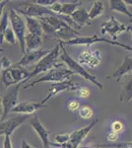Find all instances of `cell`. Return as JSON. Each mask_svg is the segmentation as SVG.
Listing matches in <instances>:
<instances>
[{
  "instance_id": "8",
  "label": "cell",
  "mask_w": 132,
  "mask_h": 148,
  "mask_svg": "<svg viewBox=\"0 0 132 148\" xmlns=\"http://www.w3.org/2000/svg\"><path fill=\"white\" fill-rule=\"evenodd\" d=\"M23 83H19V84L10 86L7 88V91L3 97H2V107H3V114L0 121H5L8 114L11 113L13 108L18 104V97L19 92H20V87L22 86Z\"/></svg>"
},
{
  "instance_id": "26",
  "label": "cell",
  "mask_w": 132,
  "mask_h": 148,
  "mask_svg": "<svg viewBox=\"0 0 132 148\" xmlns=\"http://www.w3.org/2000/svg\"><path fill=\"white\" fill-rule=\"evenodd\" d=\"M94 110L92 109V107L88 106V105H83L79 109V116L83 120H89V119L92 118Z\"/></svg>"
},
{
  "instance_id": "45",
  "label": "cell",
  "mask_w": 132,
  "mask_h": 148,
  "mask_svg": "<svg viewBox=\"0 0 132 148\" xmlns=\"http://www.w3.org/2000/svg\"><path fill=\"white\" fill-rule=\"evenodd\" d=\"M1 51H4V49H1V47H0V52H1Z\"/></svg>"
},
{
  "instance_id": "23",
  "label": "cell",
  "mask_w": 132,
  "mask_h": 148,
  "mask_svg": "<svg viewBox=\"0 0 132 148\" xmlns=\"http://www.w3.org/2000/svg\"><path fill=\"white\" fill-rule=\"evenodd\" d=\"M82 4L81 1H72V2H62V8L60 15L71 16Z\"/></svg>"
},
{
  "instance_id": "36",
  "label": "cell",
  "mask_w": 132,
  "mask_h": 148,
  "mask_svg": "<svg viewBox=\"0 0 132 148\" xmlns=\"http://www.w3.org/2000/svg\"><path fill=\"white\" fill-rule=\"evenodd\" d=\"M1 64H2V69L10 68L11 66L13 65L12 61L9 58H7V57H3V58L1 59Z\"/></svg>"
},
{
  "instance_id": "9",
  "label": "cell",
  "mask_w": 132,
  "mask_h": 148,
  "mask_svg": "<svg viewBox=\"0 0 132 148\" xmlns=\"http://www.w3.org/2000/svg\"><path fill=\"white\" fill-rule=\"evenodd\" d=\"M99 123V120L96 119L95 121H92L91 123H89L88 125L83 126L81 128L74 130L73 132L70 133V137H69L68 142L65 143L63 145H59V147L61 148H79L81 145V143L83 142V140L89 135V133L91 132V130L94 128L97 123Z\"/></svg>"
},
{
  "instance_id": "44",
  "label": "cell",
  "mask_w": 132,
  "mask_h": 148,
  "mask_svg": "<svg viewBox=\"0 0 132 148\" xmlns=\"http://www.w3.org/2000/svg\"><path fill=\"white\" fill-rule=\"evenodd\" d=\"M127 31H130L132 33V27H127Z\"/></svg>"
},
{
  "instance_id": "43",
  "label": "cell",
  "mask_w": 132,
  "mask_h": 148,
  "mask_svg": "<svg viewBox=\"0 0 132 148\" xmlns=\"http://www.w3.org/2000/svg\"><path fill=\"white\" fill-rule=\"evenodd\" d=\"M125 4H128V5H131L132 6V0H125Z\"/></svg>"
},
{
  "instance_id": "32",
  "label": "cell",
  "mask_w": 132,
  "mask_h": 148,
  "mask_svg": "<svg viewBox=\"0 0 132 148\" xmlns=\"http://www.w3.org/2000/svg\"><path fill=\"white\" fill-rule=\"evenodd\" d=\"M61 8H62V2L60 1H55L51 6L49 7V9L54 15H60Z\"/></svg>"
},
{
  "instance_id": "39",
  "label": "cell",
  "mask_w": 132,
  "mask_h": 148,
  "mask_svg": "<svg viewBox=\"0 0 132 148\" xmlns=\"http://www.w3.org/2000/svg\"><path fill=\"white\" fill-rule=\"evenodd\" d=\"M21 148H36V147H34L33 145H31L30 143H28V141L26 139H23L22 140V146H21Z\"/></svg>"
},
{
  "instance_id": "14",
  "label": "cell",
  "mask_w": 132,
  "mask_h": 148,
  "mask_svg": "<svg viewBox=\"0 0 132 148\" xmlns=\"http://www.w3.org/2000/svg\"><path fill=\"white\" fill-rule=\"evenodd\" d=\"M30 125L34 130V131L38 134V136H39L40 141L42 143L44 148H49L50 147L49 134L51 132V130H49L44 127V125L40 121L38 114H35V116L30 121Z\"/></svg>"
},
{
  "instance_id": "37",
  "label": "cell",
  "mask_w": 132,
  "mask_h": 148,
  "mask_svg": "<svg viewBox=\"0 0 132 148\" xmlns=\"http://www.w3.org/2000/svg\"><path fill=\"white\" fill-rule=\"evenodd\" d=\"M3 148H13V145H12V141H11V138H10V136H8V135L4 136Z\"/></svg>"
},
{
  "instance_id": "13",
  "label": "cell",
  "mask_w": 132,
  "mask_h": 148,
  "mask_svg": "<svg viewBox=\"0 0 132 148\" xmlns=\"http://www.w3.org/2000/svg\"><path fill=\"white\" fill-rule=\"evenodd\" d=\"M79 84L77 83H74L72 82L70 80H66V81H62V82H57V83H52L50 85V88H49V94L47 95V97L42 100V104L44 105L50 98L54 97V96H57L58 94H60L62 92H65V91H76L79 87Z\"/></svg>"
},
{
  "instance_id": "27",
  "label": "cell",
  "mask_w": 132,
  "mask_h": 148,
  "mask_svg": "<svg viewBox=\"0 0 132 148\" xmlns=\"http://www.w3.org/2000/svg\"><path fill=\"white\" fill-rule=\"evenodd\" d=\"M96 146L100 148H132V141L128 142H120V143H111V144H97Z\"/></svg>"
},
{
  "instance_id": "41",
  "label": "cell",
  "mask_w": 132,
  "mask_h": 148,
  "mask_svg": "<svg viewBox=\"0 0 132 148\" xmlns=\"http://www.w3.org/2000/svg\"><path fill=\"white\" fill-rule=\"evenodd\" d=\"M80 148H100V147L96 146V145H94V146H90V145H84V146L80 147Z\"/></svg>"
},
{
  "instance_id": "22",
  "label": "cell",
  "mask_w": 132,
  "mask_h": 148,
  "mask_svg": "<svg viewBox=\"0 0 132 148\" xmlns=\"http://www.w3.org/2000/svg\"><path fill=\"white\" fill-rule=\"evenodd\" d=\"M109 3L110 11H114L117 12V13L126 15L127 17L130 18V21H132V13L128 10L127 5L123 0H109Z\"/></svg>"
},
{
  "instance_id": "16",
  "label": "cell",
  "mask_w": 132,
  "mask_h": 148,
  "mask_svg": "<svg viewBox=\"0 0 132 148\" xmlns=\"http://www.w3.org/2000/svg\"><path fill=\"white\" fill-rule=\"evenodd\" d=\"M47 107L45 105H42V103H35V102H30V101H26V102H21L15 106V108H13V110L11 111V113H16V114H32L38 111L40 109H42Z\"/></svg>"
},
{
  "instance_id": "3",
  "label": "cell",
  "mask_w": 132,
  "mask_h": 148,
  "mask_svg": "<svg viewBox=\"0 0 132 148\" xmlns=\"http://www.w3.org/2000/svg\"><path fill=\"white\" fill-rule=\"evenodd\" d=\"M59 56H60V45L57 44L53 49H50V51L47 56H44L39 62L35 64L26 82L32 77H35V76L40 75L42 73H47L50 69L54 68L57 65V59H58Z\"/></svg>"
},
{
  "instance_id": "2",
  "label": "cell",
  "mask_w": 132,
  "mask_h": 148,
  "mask_svg": "<svg viewBox=\"0 0 132 148\" xmlns=\"http://www.w3.org/2000/svg\"><path fill=\"white\" fill-rule=\"evenodd\" d=\"M72 75H74V73L71 70H69L68 68L65 67L62 63H57V65L54 68L50 69L49 71H47V73H44V75H42L40 78H38L34 82L24 86V90L31 87H35L36 85L40 84V83H44V82L57 83V82L69 80V78Z\"/></svg>"
},
{
  "instance_id": "35",
  "label": "cell",
  "mask_w": 132,
  "mask_h": 148,
  "mask_svg": "<svg viewBox=\"0 0 132 148\" xmlns=\"http://www.w3.org/2000/svg\"><path fill=\"white\" fill-rule=\"evenodd\" d=\"M107 141H109V142L116 143L117 139H118V134L116 132H112V131H109L107 134Z\"/></svg>"
},
{
  "instance_id": "7",
  "label": "cell",
  "mask_w": 132,
  "mask_h": 148,
  "mask_svg": "<svg viewBox=\"0 0 132 148\" xmlns=\"http://www.w3.org/2000/svg\"><path fill=\"white\" fill-rule=\"evenodd\" d=\"M17 13L22 14L24 17H31V18H42L45 16H53L54 14L49 9V7H44L38 5L35 3H21L16 9Z\"/></svg>"
},
{
  "instance_id": "12",
  "label": "cell",
  "mask_w": 132,
  "mask_h": 148,
  "mask_svg": "<svg viewBox=\"0 0 132 148\" xmlns=\"http://www.w3.org/2000/svg\"><path fill=\"white\" fill-rule=\"evenodd\" d=\"M29 118H30L29 114H19V116H14L9 120L0 121V136L1 135L10 136L12 133L18 127H20Z\"/></svg>"
},
{
  "instance_id": "38",
  "label": "cell",
  "mask_w": 132,
  "mask_h": 148,
  "mask_svg": "<svg viewBox=\"0 0 132 148\" xmlns=\"http://www.w3.org/2000/svg\"><path fill=\"white\" fill-rule=\"evenodd\" d=\"M8 0H4V1H1L0 2V18L2 17V15H3V10H4V7L6 6V4L8 3Z\"/></svg>"
},
{
  "instance_id": "31",
  "label": "cell",
  "mask_w": 132,
  "mask_h": 148,
  "mask_svg": "<svg viewBox=\"0 0 132 148\" xmlns=\"http://www.w3.org/2000/svg\"><path fill=\"white\" fill-rule=\"evenodd\" d=\"M76 94H77L78 97L80 98H87L90 96L91 92H90V89L87 87H84V86H79L78 89L76 90Z\"/></svg>"
},
{
  "instance_id": "42",
  "label": "cell",
  "mask_w": 132,
  "mask_h": 148,
  "mask_svg": "<svg viewBox=\"0 0 132 148\" xmlns=\"http://www.w3.org/2000/svg\"><path fill=\"white\" fill-rule=\"evenodd\" d=\"M50 146H54L55 148H61V147H59L58 144H54V143H52V142H50Z\"/></svg>"
},
{
  "instance_id": "25",
  "label": "cell",
  "mask_w": 132,
  "mask_h": 148,
  "mask_svg": "<svg viewBox=\"0 0 132 148\" xmlns=\"http://www.w3.org/2000/svg\"><path fill=\"white\" fill-rule=\"evenodd\" d=\"M8 27H9V16L8 13L4 12L2 17L0 18V44L3 42V34Z\"/></svg>"
},
{
  "instance_id": "34",
  "label": "cell",
  "mask_w": 132,
  "mask_h": 148,
  "mask_svg": "<svg viewBox=\"0 0 132 148\" xmlns=\"http://www.w3.org/2000/svg\"><path fill=\"white\" fill-rule=\"evenodd\" d=\"M55 2V0H35L33 1V3L38 4V5L44 6V7H49L51 6Z\"/></svg>"
},
{
  "instance_id": "21",
  "label": "cell",
  "mask_w": 132,
  "mask_h": 148,
  "mask_svg": "<svg viewBox=\"0 0 132 148\" xmlns=\"http://www.w3.org/2000/svg\"><path fill=\"white\" fill-rule=\"evenodd\" d=\"M26 21V27H27L28 33L32 35H36L38 37H42V29L40 25L39 19L37 18H31V17H25Z\"/></svg>"
},
{
  "instance_id": "6",
  "label": "cell",
  "mask_w": 132,
  "mask_h": 148,
  "mask_svg": "<svg viewBox=\"0 0 132 148\" xmlns=\"http://www.w3.org/2000/svg\"><path fill=\"white\" fill-rule=\"evenodd\" d=\"M29 75L30 72L26 68L13 64L10 68L3 70L1 81L6 88H9L10 86L19 84V83H25Z\"/></svg>"
},
{
  "instance_id": "40",
  "label": "cell",
  "mask_w": 132,
  "mask_h": 148,
  "mask_svg": "<svg viewBox=\"0 0 132 148\" xmlns=\"http://www.w3.org/2000/svg\"><path fill=\"white\" fill-rule=\"evenodd\" d=\"M2 114H3V107H2V98L0 97V120L2 118Z\"/></svg>"
},
{
  "instance_id": "46",
  "label": "cell",
  "mask_w": 132,
  "mask_h": 148,
  "mask_svg": "<svg viewBox=\"0 0 132 148\" xmlns=\"http://www.w3.org/2000/svg\"><path fill=\"white\" fill-rule=\"evenodd\" d=\"M105 148H110V147H105Z\"/></svg>"
},
{
  "instance_id": "24",
  "label": "cell",
  "mask_w": 132,
  "mask_h": 148,
  "mask_svg": "<svg viewBox=\"0 0 132 148\" xmlns=\"http://www.w3.org/2000/svg\"><path fill=\"white\" fill-rule=\"evenodd\" d=\"M104 10H105L104 3L102 1H95L93 3L92 7H91L90 11L88 12L90 20L93 21L95 19L99 18L100 16H102L103 13H104Z\"/></svg>"
},
{
  "instance_id": "15",
  "label": "cell",
  "mask_w": 132,
  "mask_h": 148,
  "mask_svg": "<svg viewBox=\"0 0 132 148\" xmlns=\"http://www.w3.org/2000/svg\"><path fill=\"white\" fill-rule=\"evenodd\" d=\"M49 51L50 49H40L38 51H28L25 54H23V56L20 58V60L18 62H16L15 64L18 66H21V67L26 68L27 66L31 65V64L38 63Z\"/></svg>"
},
{
  "instance_id": "17",
  "label": "cell",
  "mask_w": 132,
  "mask_h": 148,
  "mask_svg": "<svg viewBox=\"0 0 132 148\" xmlns=\"http://www.w3.org/2000/svg\"><path fill=\"white\" fill-rule=\"evenodd\" d=\"M72 21L77 25V27L80 29H82L84 26H88L92 24V21L89 18V13L83 7H79V8L72 14L71 16H69Z\"/></svg>"
},
{
  "instance_id": "29",
  "label": "cell",
  "mask_w": 132,
  "mask_h": 148,
  "mask_svg": "<svg viewBox=\"0 0 132 148\" xmlns=\"http://www.w3.org/2000/svg\"><path fill=\"white\" fill-rule=\"evenodd\" d=\"M110 128L112 132H116L119 135L124 130V123L120 121H114L110 123Z\"/></svg>"
},
{
  "instance_id": "20",
  "label": "cell",
  "mask_w": 132,
  "mask_h": 148,
  "mask_svg": "<svg viewBox=\"0 0 132 148\" xmlns=\"http://www.w3.org/2000/svg\"><path fill=\"white\" fill-rule=\"evenodd\" d=\"M40 46H42V38L38 37V36H36V35L29 34V33L26 34V36H25L26 52L38 51V49H40Z\"/></svg>"
},
{
  "instance_id": "4",
  "label": "cell",
  "mask_w": 132,
  "mask_h": 148,
  "mask_svg": "<svg viewBox=\"0 0 132 148\" xmlns=\"http://www.w3.org/2000/svg\"><path fill=\"white\" fill-rule=\"evenodd\" d=\"M62 45H66V46H85L89 47L90 46H92L93 44H97V42H104V44H107V45H110V46H114V47H122V49H126L128 51H132V47L128 46L126 44H122V42H114L111 40H109L107 38H100L98 35L94 34L90 37H77L73 40H70L68 42H60Z\"/></svg>"
},
{
  "instance_id": "33",
  "label": "cell",
  "mask_w": 132,
  "mask_h": 148,
  "mask_svg": "<svg viewBox=\"0 0 132 148\" xmlns=\"http://www.w3.org/2000/svg\"><path fill=\"white\" fill-rule=\"evenodd\" d=\"M67 108L70 112H75L80 109V103L78 100H69L67 102Z\"/></svg>"
},
{
  "instance_id": "18",
  "label": "cell",
  "mask_w": 132,
  "mask_h": 148,
  "mask_svg": "<svg viewBox=\"0 0 132 148\" xmlns=\"http://www.w3.org/2000/svg\"><path fill=\"white\" fill-rule=\"evenodd\" d=\"M131 72H132V56H125L122 63L120 64V66L116 69V72L112 74V75L107 76V78L114 77V78H116V82L118 83L123 76H125Z\"/></svg>"
},
{
  "instance_id": "10",
  "label": "cell",
  "mask_w": 132,
  "mask_h": 148,
  "mask_svg": "<svg viewBox=\"0 0 132 148\" xmlns=\"http://www.w3.org/2000/svg\"><path fill=\"white\" fill-rule=\"evenodd\" d=\"M127 31V26L125 24L119 22L114 16H110L109 20H107L101 25V33L103 35H109L111 37L114 42L118 38V36Z\"/></svg>"
},
{
  "instance_id": "1",
  "label": "cell",
  "mask_w": 132,
  "mask_h": 148,
  "mask_svg": "<svg viewBox=\"0 0 132 148\" xmlns=\"http://www.w3.org/2000/svg\"><path fill=\"white\" fill-rule=\"evenodd\" d=\"M58 44L60 45V58L64 62V64L67 66V68L69 70H71L74 74H77V75L83 77L84 79L89 80L90 82H92L93 84L97 86L99 89L103 90V88H104L103 87V84L97 79V77L95 75H92V74L89 73L81 64H79V62H77L73 57L69 56L68 52L66 51L65 47H64V46L60 42H58Z\"/></svg>"
},
{
  "instance_id": "5",
  "label": "cell",
  "mask_w": 132,
  "mask_h": 148,
  "mask_svg": "<svg viewBox=\"0 0 132 148\" xmlns=\"http://www.w3.org/2000/svg\"><path fill=\"white\" fill-rule=\"evenodd\" d=\"M9 16V22L11 24V28L13 30L14 34H15L16 40L18 42V45L20 47L21 52L22 54H25V36H26V22L23 20L21 15L17 13L15 9H11L8 13Z\"/></svg>"
},
{
  "instance_id": "28",
  "label": "cell",
  "mask_w": 132,
  "mask_h": 148,
  "mask_svg": "<svg viewBox=\"0 0 132 148\" xmlns=\"http://www.w3.org/2000/svg\"><path fill=\"white\" fill-rule=\"evenodd\" d=\"M3 40H5L6 42H8V44L10 45H14L16 42V37H15V34H14L13 30H12V28L9 26L8 28L6 29V31L4 32L3 34Z\"/></svg>"
},
{
  "instance_id": "19",
  "label": "cell",
  "mask_w": 132,
  "mask_h": 148,
  "mask_svg": "<svg viewBox=\"0 0 132 148\" xmlns=\"http://www.w3.org/2000/svg\"><path fill=\"white\" fill-rule=\"evenodd\" d=\"M119 100L120 102L126 103L130 102L132 100V72L126 75V79L122 84Z\"/></svg>"
},
{
  "instance_id": "47",
  "label": "cell",
  "mask_w": 132,
  "mask_h": 148,
  "mask_svg": "<svg viewBox=\"0 0 132 148\" xmlns=\"http://www.w3.org/2000/svg\"><path fill=\"white\" fill-rule=\"evenodd\" d=\"M0 2H1V1H0Z\"/></svg>"
},
{
  "instance_id": "30",
  "label": "cell",
  "mask_w": 132,
  "mask_h": 148,
  "mask_svg": "<svg viewBox=\"0 0 132 148\" xmlns=\"http://www.w3.org/2000/svg\"><path fill=\"white\" fill-rule=\"evenodd\" d=\"M69 137H70V133H60V134L55 135L54 138H55V141H56V144L63 145L68 142Z\"/></svg>"
},
{
  "instance_id": "11",
  "label": "cell",
  "mask_w": 132,
  "mask_h": 148,
  "mask_svg": "<svg viewBox=\"0 0 132 148\" xmlns=\"http://www.w3.org/2000/svg\"><path fill=\"white\" fill-rule=\"evenodd\" d=\"M79 64L88 68H96L102 62V54L99 49H93L90 47L80 52L78 56Z\"/></svg>"
}]
</instances>
